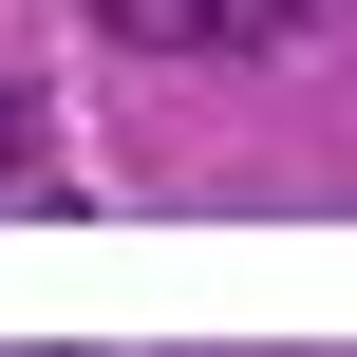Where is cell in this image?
I'll return each mask as SVG.
<instances>
[{
    "mask_svg": "<svg viewBox=\"0 0 357 357\" xmlns=\"http://www.w3.org/2000/svg\"><path fill=\"white\" fill-rule=\"evenodd\" d=\"M0 169H19V113H0Z\"/></svg>",
    "mask_w": 357,
    "mask_h": 357,
    "instance_id": "cell-2",
    "label": "cell"
},
{
    "mask_svg": "<svg viewBox=\"0 0 357 357\" xmlns=\"http://www.w3.org/2000/svg\"><path fill=\"white\" fill-rule=\"evenodd\" d=\"M113 38H151V56H282L301 38V0H94Z\"/></svg>",
    "mask_w": 357,
    "mask_h": 357,
    "instance_id": "cell-1",
    "label": "cell"
}]
</instances>
